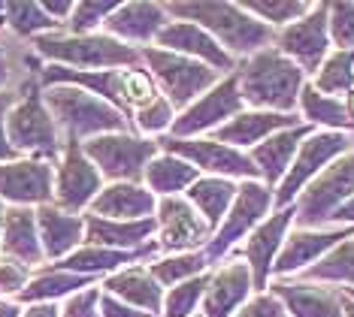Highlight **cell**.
Returning a JSON list of instances; mask_svg holds the SVG:
<instances>
[{"label":"cell","mask_w":354,"mask_h":317,"mask_svg":"<svg viewBox=\"0 0 354 317\" xmlns=\"http://www.w3.org/2000/svg\"><path fill=\"white\" fill-rule=\"evenodd\" d=\"M158 227H160V239L158 248L167 254H191L194 248L206 245L212 227L203 221V215L188 206L185 200L164 197L158 206Z\"/></svg>","instance_id":"obj_12"},{"label":"cell","mask_w":354,"mask_h":317,"mask_svg":"<svg viewBox=\"0 0 354 317\" xmlns=\"http://www.w3.org/2000/svg\"><path fill=\"white\" fill-rule=\"evenodd\" d=\"M82 151L97 166V173L103 178L140 184L149 160L158 151V142L142 140V136H131V133H106V136H94V140L82 142Z\"/></svg>","instance_id":"obj_6"},{"label":"cell","mask_w":354,"mask_h":317,"mask_svg":"<svg viewBox=\"0 0 354 317\" xmlns=\"http://www.w3.org/2000/svg\"><path fill=\"white\" fill-rule=\"evenodd\" d=\"M100 296H103V290L97 287V284L79 290V294L64 299L61 317H100Z\"/></svg>","instance_id":"obj_44"},{"label":"cell","mask_w":354,"mask_h":317,"mask_svg":"<svg viewBox=\"0 0 354 317\" xmlns=\"http://www.w3.org/2000/svg\"><path fill=\"white\" fill-rule=\"evenodd\" d=\"M30 278H34L30 266L0 254V296L3 299H19V294L28 287Z\"/></svg>","instance_id":"obj_42"},{"label":"cell","mask_w":354,"mask_h":317,"mask_svg":"<svg viewBox=\"0 0 354 317\" xmlns=\"http://www.w3.org/2000/svg\"><path fill=\"white\" fill-rule=\"evenodd\" d=\"M21 317H61V305H58V302L21 305Z\"/></svg>","instance_id":"obj_48"},{"label":"cell","mask_w":354,"mask_h":317,"mask_svg":"<svg viewBox=\"0 0 354 317\" xmlns=\"http://www.w3.org/2000/svg\"><path fill=\"white\" fill-rule=\"evenodd\" d=\"M330 221H345V224H354V197H351L348 202H342V206L333 211V218H330Z\"/></svg>","instance_id":"obj_49"},{"label":"cell","mask_w":354,"mask_h":317,"mask_svg":"<svg viewBox=\"0 0 354 317\" xmlns=\"http://www.w3.org/2000/svg\"><path fill=\"white\" fill-rule=\"evenodd\" d=\"M103 294L122 299V302L140 308L151 317L160 314V302H164V290L160 284L151 278L149 269H140V266H127V269H118L115 275H106V281L100 284Z\"/></svg>","instance_id":"obj_24"},{"label":"cell","mask_w":354,"mask_h":317,"mask_svg":"<svg viewBox=\"0 0 354 317\" xmlns=\"http://www.w3.org/2000/svg\"><path fill=\"white\" fill-rule=\"evenodd\" d=\"M100 317H151V314L140 311V308L127 305V302H122V299H115L109 294H103L100 296Z\"/></svg>","instance_id":"obj_47"},{"label":"cell","mask_w":354,"mask_h":317,"mask_svg":"<svg viewBox=\"0 0 354 317\" xmlns=\"http://www.w3.org/2000/svg\"><path fill=\"white\" fill-rule=\"evenodd\" d=\"M37 230L43 257L49 266L61 263L64 257H70L85 245V215H70L55 202H46L37 209Z\"/></svg>","instance_id":"obj_17"},{"label":"cell","mask_w":354,"mask_h":317,"mask_svg":"<svg viewBox=\"0 0 354 317\" xmlns=\"http://www.w3.org/2000/svg\"><path fill=\"white\" fill-rule=\"evenodd\" d=\"M236 184H230L227 178H215V175H209V178H197L194 184H191V191H188V200L194 202V209L203 215V221L212 227H218L221 224V218H227V209H230V202L236 200Z\"/></svg>","instance_id":"obj_31"},{"label":"cell","mask_w":354,"mask_h":317,"mask_svg":"<svg viewBox=\"0 0 354 317\" xmlns=\"http://www.w3.org/2000/svg\"><path fill=\"white\" fill-rule=\"evenodd\" d=\"M294 221V209H281L279 215H272L267 224H261L257 230L252 233V239H248L245 245V257H248V269H252V281L257 287H263L267 284V275L272 272V263H276L279 251H281V239H285L288 227Z\"/></svg>","instance_id":"obj_23"},{"label":"cell","mask_w":354,"mask_h":317,"mask_svg":"<svg viewBox=\"0 0 354 317\" xmlns=\"http://www.w3.org/2000/svg\"><path fill=\"white\" fill-rule=\"evenodd\" d=\"M354 197V154L333 160V166L324 169L315 182L306 188L300 209H297V224L303 227H321L330 224L333 211Z\"/></svg>","instance_id":"obj_9"},{"label":"cell","mask_w":354,"mask_h":317,"mask_svg":"<svg viewBox=\"0 0 354 317\" xmlns=\"http://www.w3.org/2000/svg\"><path fill=\"white\" fill-rule=\"evenodd\" d=\"M97 278H88V275H76V272H61L52 266L34 272V278L28 281V287L19 294L15 302L19 305H39V302H61V299L79 294L85 287H94Z\"/></svg>","instance_id":"obj_27"},{"label":"cell","mask_w":354,"mask_h":317,"mask_svg":"<svg viewBox=\"0 0 354 317\" xmlns=\"http://www.w3.org/2000/svg\"><path fill=\"white\" fill-rule=\"evenodd\" d=\"M285 127H297V118L281 115V112H243V115L230 118V124L218 127V140L215 142L245 148V145L261 142L263 136H272L276 130H285Z\"/></svg>","instance_id":"obj_28"},{"label":"cell","mask_w":354,"mask_h":317,"mask_svg":"<svg viewBox=\"0 0 354 317\" xmlns=\"http://www.w3.org/2000/svg\"><path fill=\"white\" fill-rule=\"evenodd\" d=\"M354 227H342V230H330V233H312V230H300L288 239V245L279 251L272 269L279 275H291L297 269H303L306 263H312L315 257H321L324 251L336 248L342 239H351Z\"/></svg>","instance_id":"obj_26"},{"label":"cell","mask_w":354,"mask_h":317,"mask_svg":"<svg viewBox=\"0 0 354 317\" xmlns=\"http://www.w3.org/2000/svg\"><path fill=\"white\" fill-rule=\"evenodd\" d=\"M100 191H103V175L97 173V166L85 157L82 142L67 140L58 164H55L52 202L58 209L70 211V215H82Z\"/></svg>","instance_id":"obj_8"},{"label":"cell","mask_w":354,"mask_h":317,"mask_svg":"<svg viewBox=\"0 0 354 317\" xmlns=\"http://www.w3.org/2000/svg\"><path fill=\"white\" fill-rule=\"evenodd\" d=\"M15 100L12 88H0V164H10V160H19V151L10 145V136H6V112Z\"/></svg>","instance_id":"obj_45"},{"label":"cell","mask_w":354,"mask_h":317,"mask_svg":"<svg viewBox=\"0 0 354 317\" xmlns=\"http://www.w3.org/2000/svg\"><path fill=\"white\" fill-rule=\"evenodd\" d=\"M348 148V136L345 133H315V136H306V142L300 145V151H297L291 169H288L285 182H281V188L276 191V206H291V200L297 193L303 191V184L309 182V178L318 175V169L327 164V160L339 157V154Z\"/></svg>","instance_id":"obj_13"},{"label":"cell","mask_w":354,"mask_h":317,"mask_svg":"<svg viewBox=\"0 0 354 317\" xmlns=\"http://www.w3.org/2000/svg\"><path fill=\"white\" fill-rule=\"evenodd\" d=\"M239 109H243V97H239L236 76H230L221 85H215L209 94H203L200 100L191 103V109L182 112V118L173 121V133L176 140H182V136L200 133V130H212L224 118L239 115Z\"/></svg>","instance_id":"obj_16"},{"label":"cell","mask_w":354,"mask_h":317,"mask_svg":"<svg viewBox=\"0 0 354 317\" xmlns=\"http://www.w3.org/2000/svg\"><path fill=\"white\" fill-rule=\"evenodd\" d=\"M348 115H351V121H354V94H351V103H348Z\"/></svg>","instance_id":"obj_54"},{"label":"cell","mask_w":354,"mask_h":317,"mask_svg":"<svg viewBox=\"0 0 354 317\" xmlns=\"http://www.w3.org/2000/svg\"><path fill=\"white\" fill-rule=\"evenodd\" d=\"M170 115H173V106L170 100H160L155 97L149 106L133 112V124L142 130V133H160V130L170 127Z\"/></svg>","instance_id":"obj_43"},{"label":"cell","mask_w":354,"mask_h":317,"mask_svg":"<svg viewBox=\"0 0 354 317\" xmlns=\"http://www.w3.org/2000/svg\"><path fill=\"white\" fill-rule=\"evenodd\" d=\"M327 30L342 52H354V3L327 6Z\"/></svg>","instance_id":"obj_41"},{"label":"cell","mask_w":354,"mask_h":317,"mask_svg":"<svg viewBox=\"0 0 354 317\" xmlns=\"http://www.w3.org/2000/svg\"><path fill=\"white\" fill-rule=\"evenodd\" d=\"M160 148L173 157H182L185 164H194V169H206L209 175L221 178V175H243V178H257V166L252 164V157L239 154L230 145H221L215 140H176V136H164L158 142Z\"/></svg>","instance_id":"obj_11"},{"label":"cell","mask_w":354,"mask_h":317,"mask_svg":"<svg viewBox=\"0 0 354 317\" xmlns=\"http://www.w3.org/2000/svg\"><path fill=\"white\" fill-rule=\"evenodd\" d=\"M43 103L52 112L55 124H58L64 142H88L94 136L106 133H124L127 118L115 106L103 103L100 97L82 91L73 85H52L43 88Z\"/></svg>","instance_id":"obj_4"},{"label":"cell","mask_w":354,"mask_h":317,"mask_svg":"<svg viewBox=\"0 0 354 317\" xmlns=\"http://www.w3.org/2000/svg\"><path fill=\"white\" fill-rule=\"evenodd\" d=\"M203 266H206L203 254H173V257L149 263V275L158 284H173L176 287V284H182V281H191V275L200 272Z\"/></svg>","instance_id":"obj_37"},{"label":"cell","mask_w":354,"mask_h":317,"mask_svg":"<svg viewBox=\"0 0 354 317\" xmlns=\"http://www.w3.org/2000/svg\"><path fill=\"white\" fill-rule=\"evenodd\" d=\"M164 6L158 3H118V10L106 19V34L122 43H146L164 30Z\"/></svg>","instance_id":"obj_25"},{"label":"cell","mask_w":354,"mask_h":317,"mask_svg":"<svg viewBox=\"0 0 354 317\" xmlns=\"http://www.w3.org/2000/svg\"><path fill=\"white\" fill-rule=\"evenodd\" d=\"M348 299H351V302H354V287H348Z\"/></svg>","instance_id":"obj_55"},{"label":"cell","mask_w":354,"mask_h":317,"mask_svg":"<svg viewBox=\"0 0 354 317\" xmlns=\"http://www.w3.org/2000/svg\"><path fill=\"white\" fill-rule=\"evenodd\" d=\"M151 211H155L151 191L127 182L106 184L88 206V215L106 218V221H146V218H151Z\"/></svg>","instance_id":"obj_20"},{"label":"cell","mask_w":354,"mask_h":317,"mask_svg":"<svg viewBox=\"0 0 354 317\" xmlns=\"http://www.w3.org/2000/svg\"><path fill=\"white\" fill-rule=\"evenodd\" d=\"M158 230L155 218L146 221H106L97 215H85V245L112 248V251H136L149 245V236Z\"/></svg>","instance_id":"obj_22"},{"label":"cell","mask_w":354,"mask_h":317,"mask_svg":"<svg viewBox=\"0 0 354 317\" xmlns=\"http://www.w3.org/2000/svg\"><path fill=\"white\" fill-rule=\"evenodd\" d=\"M0 28H10L15 37L37 39L43 34H58L64 30L58 21H52L39 3H0Z\"/></svg>","instance_id":"obj_32"},{"label":"cell","mask_w":354,"mask_h":317,"mask_svg":"<svg viewBox=\"0 0 354 317\" xmlns=\"http://www.w3.org/2000/svg\"><path fill=\"white\" fill-rule=\"evenodd\" d=\"M233 76H236L243 103L285 112V115L297 106L303 91V70L281 52H257L239 64Z\"/></svg>","instance_id":"obj_2"},{"label":"cell","mask_w":354,"mask_h":317,"mask_svg":"<svg viewBox=\"0 0 354 317\" xmlns=\"http://www.w3.org/2000/svg\"><path fill=\"white\" fill-rule=\"evenodd\" d=\"M233 317H285V308H281V299L270 296V294H261Z\"/></svg>","instance_id":"obj_46"},{"label":"cell","mask_w":354,"mask_h":317,"mask_svg":"<svg viewBox=\"0 0 354 317\" xmlns=\"http://www.w3.org/2000/svg\"><path fill=\"white\" fill-rule=\"evenodd\" d=\"M245 12L261 15L263 24H288L297 19H306L312 10V3H291V0H248V3H239Z\"/></svg>","instance_id":"obj_39"},{"label":"cell","mask_w":354,"mask_h":317,"mask_svg":"<svg viewBox=\"0 0 354 317\" xmlns=\"http://www.w3.org/2000/svg\"><path fill=\"white\" fill-rule=\"evenodd\" d=\"M0 317H21V305L15 302V299L0 296Z\"/></svg>","instance_id":"obj_50"},{"label":"cell","mask_w":354,"mask_h":317,"mask_svg":"<svg viewBox=\"0 0 354 317\" xmlns=\"http://www.w3.org/2000/svg\"><path fill=\"white\" fill-rule=\"evenodd\" d=\"M6 136L19 157H34L46 164H58L64 151V136L55 124L52 112L43 103L39 79L30 76L15 88V100L6 112Z\"/></svg>","instance_id":"obj_1"},{"label":"cell","mask_w":354,"mask_h":317,"mask_svg":"<svg viewBox=\"0 0 354 317\" xmlns=\"http://www.w3.org/2000/svg\"><path fill=\"white\" fill-rule=\"evenodd\" d=\"M312 88L321 91L324 97L327 94H354V52H336L333 58H327Z\"/></svg>","instance_id":"obj_35"},{"label":"cell","mask_w":354,"mask_h":317,"mask_svg":"<svg viewBox=\"0 0 354 317\" xmlns=\"http://www.w3.org/2000/svg\"><path fill=\"white\" fill-rule=\"evenodd\" d=\"M209 287V278H191V281H182L167 294L164 299V317H191L194 308L203 296V290Z\"/></svg>","instance_id":"obj_40"},{"label":"cell","mask_w":354,"mask_h":317,"mask_svg":"<svg viewBox=\"0 0 354 317\" xmlns=\"http://www.w3.org/2000/svg\"><path fill=\"white\" fill-rule=\"evenodd\" d=\"M312 281H339V284H354V239L339 242L333 254H327L318 266L306 272Z\"/></svg>","instance_id":"obj_36"},{"label":"cell","mask_w":354,"mask_h":317,"mask_svg":"<svg viewBox=\"0 0 354 317\" xmlns=\"http://www.w3.org/2000/svg\"><path fill=\"white\" fill-rule=\"evenodd\" d=\"M146 184L160 197H173V193H179L185 188H191V184L197 182V169L191 164H185L182 157H173V154H164V157H151L146 173Z\"/></svg>","instance_id":"obj_33"},{"label":"cell","mask_w":354,"mask_h":317,"mask_svg":"<svg viewBox=\"0 0 354 317\" xmlns=\"http://www.w3.org/2000/svg\"><path fill=\"white\" fill-rule=\"evenodd\" d=\"M118 10V3L112 0H85V3H73V15L67 21V34L85 37L94 34L100 24H106V19Z\"/></svg>","instance_id":"obj_38"},{"label":"cell","mask_w":354,"mask_h":317,"mask_svg":"<svg viewBox=\"0 0 354 317\" xmlns=\"http://www.w3.org/2000/svg\"><path fill=\"white\" fill-rule=\"evenodd\" d=\"M300 103H303L306 121H318V124H330V127H354L348 106L339 103L336 97H324L312 85H306L300 91Z\"/></svg>","instance_id":"obj_34"},{"label":"cell","mask_w":354,"mask_h":317,"mask_svg":"<svg viewBox=\"0 0 354 317\" xmlns=\"http://www.w3.org/2000/svg\"><path fill=\"white\" fill-rule=\"evenodd\" d=\"M34 43V52L43 61L55 64V67H70V70H122V67H136L140 64V48L122 43V39L109 34H43Z\"/></svg>","instance_id":"obj_3"},{"label":"cell","mask_w":354,"mask_h":317,"mask_svg":"<svg viewBox=\"0 0 354 317\" xmlns=\"http://www.w3.org/2000/svg\"><path fill=\"white\" fill-rule=\"evenodd\" d=\"M164 12L191 19L206 34H215L227 55H257L263 46L276 39L270 24L252 19L239 3H218V0L212 3H167Z\"/></svg>","instance_id":"obj_5"},{"label":"cell","mask_w":354,"mask_h":317,"mask_svg":"<svg viewBox=\"0 0 354 317\" xmlns=\"http://www.w3.org/2000/svg\"><path fill=\"white\" fill-rule=\"evenodd\" d=\"M342 317H354V302H351L348 296L342 299Z\"/></svg>","instance_id":"obj_52"},{"label":"cell","mask_w":354,"mask_h":317,"mask_svg":"<svg viewBox=\"0 0 354 317\" xmlns=\"http://www.w3.org/2000/svg\"><path fill=\"white\" fill-rule=\"evenodd\" d=\"M6 79H10V64H6V58L0 55V88L6 85Z\"/></svg>","instance_id":"obj_51"},{"label":"cell","mask_w":354,"mask_h":317,"mask_svg":"<svg viewBox=\"0 0 354 317\" xmlns=\"http://www.w3.org/2000/svg\"><path fill=\"white\" fill-rule=\"evenodd\" d=\"M276 299H285L294 317H342V299L330 290L306 287V284H276Z\"/></svg>","instance_id":"obj_30"},{"label":"cell","mask_w":354,"mask_h":317,"mask_svg":"<svg viewBox=\"0 0 354 317\" xmlns=\"http://www.w3.org/2000/svg\"><path fill=\"white\" fill-rule=\"evenodd\" d=\"M55 193V164L34 157H19L0 164V202L3 206L39 209L52 202Z\"/></svg>","instance_id":"obj_10"},{"label":"cell","mask_w":354,"mask_h":317,"mask_svg":"<svg viewBox=\"0 0 354 317\" xmlns=\"http://www.w3.org/2000/svg\"><path fill=\"white\" fill-rule=\"evenodd\" d=\"M281 55L297 61L300 70H318L330 48V30H327V3L312 6V15L288 24L279 34Z\"/></svg>","instance_id":"obj_15"},{"label":"cell","mask_w":354,"mask_h":317,"mask_svg":"<svg viewBox=\"0 0 354 317\" xmlns=\"http://www.w3.org/2000/svg\"><path fill=\"white\" fill-rule=\"evenodd\" d=\"M158 46H164L167 52L185 55V58H194L200 64H206V67H212L215 73L218 70H233V55L224 52V48L194 21L167 24V28L158 34Z\"/></svg>","instance_id":"obj_19"},{"label":"cell","mask_w":354,"mask_h":317,"mask_svg":"<svg viewBox=\"0 0 354 317\" xmlns=\"http://www.w3.org/2000/svg\"><path fill=\"white\" fill-rule=\"evenodd\" d=\"M306 136H309V127H291V130H281V133H272L252 154V164L257 166V173L267 178L270 184H276L281 173L291 169V160L300 151V140H306Z\"/></svg>","instance_id":"obj_29"},{"label":"cell","mask_w":354,"mask_h":317,"mask_svg":"<svg viewBox=\"0 0 354 317\" xmlns=\"http://www.w3.org/2000/svg\"><path fill=\"white\" fill-rule=\"evenodd\" d=\"M3 211H6V206L0 202V233H3Z\"/></svg>","instance_id":"obj_53"},{"label":"cell","mask_w":354,"mask_h":317,"mask_svg":"<svg viewBox=\"0 0 354 317\" xmlns=\"http://www.w3.org/2000/svg\"><path fill=\"white\" fill-rule=\"evenodd\" d=\"M0 254L30 266L34 272L43 269L46 257H43V245H39L37 209L6 206V211H3V233H0Z\"/></svg>","instance_id":"obj_18"},{"label":"cell","mask_w":354,"mask_h":317,"mask_svg":"<svg viewBox=\"0 0 354 317\" xmlns=\"http://www.w3.org/2000/svg\"><path fill=\"white\" fill-rule=\"evenodd\" d=\"M140 55L149 64L151 79L170 97V106L194 103L218 79V73L212 67H206V64H200L194 58H185V55L167 52V48H142Z\"/></svg>","instance_id":"obj_7"},{"label":"cell","mask_w":354,"mask_h":317,"mask_svg":"<svg viewBox=\"0 0 354 317\" xmlns=\"http://www.w3.org/2000/svg\"><path fill=\"white\" fill-rule=\"evenodd\" d=\"M252 290V269L245 263H224L218 272L209 278L203 314L206 317H230L245 302Z\"/></svg>","instance_id":"obj_21"},{"label":"cell","mask_w":354,"mask_h":317,"mask_svg":"<svg viewBox=\"0 0 354 317\" xmlns=\"http://www.w3.org/2000/svg\"><path fill=\"white\" fill-rule=\"evenodd\" d=\"M270 202H272V193L263 188V184H257V182H245L243 188L236 191V200H233V209L227 211V218H224V224H221V230L218 236H215V242L203 251V257H206V263L209 260H215V257H221L227 248L236 245L243 236L252 230V227L261 221L263 215H267V209H270Z\"/></svg>","instance_id":"obj_14"}]
</instances>
